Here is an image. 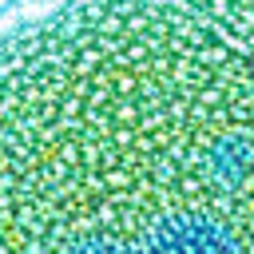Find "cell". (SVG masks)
I'll return each mask as SVG.
<instances>
[{
	"mask_svg": "<svg viewBox=\"0 0 254 254\" xmlns=\"http://www.w3.org/2000/svg\"><path fill=\"white\" fill-rule=\"evenodd\" d=\"M0 254H254V48L183 0H71L12 32Z\"/></svg>",
	"mask_w": 254,
	"mask_h": 254,
	"instance_id": "6da1fadb",
	"label": "cell"
},
{
	"mask_svg": "<svg viewBox=\"0 0 254 254\" xmlns=\"http://www.w3.org/2000/svg\"><path fill=\"white\" fill-rule=\"evenodd\" d=\"M183 4L254 48V0H183Z\"/></svg>",
	"mask_w": 254,
	"mask_h": 254,
	"instance_id": "7a4b0ae2",
	"label": "cell"
}]
</instances>
